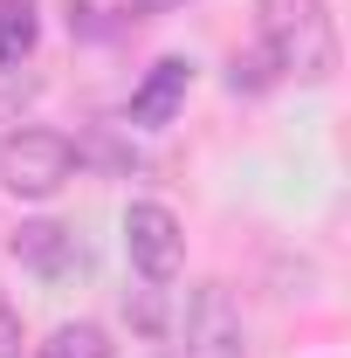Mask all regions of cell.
<instances>
[{"label":"cell","instance_id":"obj_1","mask_svg":"<svg viewBox=\"0 0 351 358\" xmlns=\"http://www.w3.org/2000/svg\"><path fill=\"white\" fill-rule=\"evenodd\" d=\"M262 55L275 76L324 83L338 69V28L324 0H262Z\"/></svg>","mask_w":351,"mask_h":358},{"label":"cell","instance_id":"obj_2","mask_svg":"<svg viewBox=\"0 0 351 358\" xmlns=\"http://www.w3.org/2000/svg\"><path fill=\"white\" fill-rule=\"evenodd\" d=\"M69 173H76V145L62 131L21 124V131L0 138V186H7L14 200H48V193H62Z\"/></svg>","mask_w":351,"mask_h":358},{"label":"cell","instance_id":"obj_3","mask_svg":"<svg viewBox=\"0 0 351 358\" xmlns=\"http://www.w3.org/2000/svg\"><path fill=\"white\" fill-rule=\"evenodd\" d=\"M124 255L145 282H173L179 262H186V234H179V214L159 207V200H131L124 207Z\"/></svg>","mask_w":351,"mask_h":358},{"label":"cell","instance_id":"obj_4","mask_svg":"<svg viewBox=\"0 0 351 358\" xmlns=\"http://www.w3.org/2000/svg\"><path fill=\"white\" fill-rule=\"evenodd\" d=\"M179 331H186V358H248L241 310H234V296H227L220 282H200V289L186 296Z\"/></svg>","mask_w":351,"mask_h":358},{"label":"cell","instance_id":"obj_5","mask_svg":"<svg viewBox=\"0 0 351 358\" xmlns=\"http://www.w3.org/2000/svg\"><path fill=\"white\" fill-rule=\"evenodd\" d=\"M7 248H14V262H28L35 275H48V282H62V275L83 268V241H76L69 227H55V221H28Z\"/></svg>","mask_w":351,"mask_h":358},{"label":"cell","instance_id":"obj_6","mask_svg":"<svg viewBox=\"0 0 351 358\" xmlns=\"http://www.w3.org/2000/svg\"><path fill=\"white\" fill-rule=\"evenodd\" d=\"M186 83H193V62H186V55H166V62H152V76L131 90V124H145V131L173 124L179 103H186Z\"/></svg>","mask_w":351,"mask_h":358},{"label":"cell","instance_id":"obj_7","mask_svg":"<svg viewBox=\"0 0 351 358\" xmlns=\"http://www.w3.org/2000/svg\"><path fill=\"white\" fill-rule=\"evenodd\" d=\"M35 48V7L28 0H0V62H21Z\"/></svg>","mask_w":351,"mask_h":358},{"label":"cell","instance_id":"obj_8","mask_svg":"<svg viewBox=\"0 0 351 358\" xmlns=\"http://www.w3.org/2000/svg\"><path fill=\"white\" fill-rule=\"evenodd\" d=\"M42 358H110V338H103V324H62Z\"/></svg>","mask_w":351,"mask_h":358},{"label":"cell","instance_id":"obj_9","mask_svg":"<svg viewBox=\"0 0 351 358\" xmlns=\"http://www.w3.org/2000/svg\"><path fill=\"white\" fill-rule=\"evenodd\" d=\"M227 83H234V90H268V83H275V69H268V55H262V48H248V55H234Z\"/></svg>","mask_w":351,"mask_h":358},{"label":"cell","instance_id":"obj_10","mask_svg":"<svg viewBox=\"0 0 351 358\" xmlns=\"http://www.w3.org/2000/svg\"><path fill=\"white\" fill-rule=\"evenodd\" d=\"M152 289H159V282H145L138 296H124V317H131L145 338H159V331H166V310H159V296H152Z\"/></svg>","mask_w":351,"mask_h":358},{"label":"cell","instance_id":"obj_11","mask_svg":"<svg viewBox=\"0 0 351 358\" xmlns=\"http://www.w3.org/2000/svg\"><path fill=\"white\" fill-rule=\"evenodd\" d=\"M21 345H28L21 310H14V303H7V289H0V358H21Z\"/></svg>","mask_w":351,"mask_h":358}]
</instances>
